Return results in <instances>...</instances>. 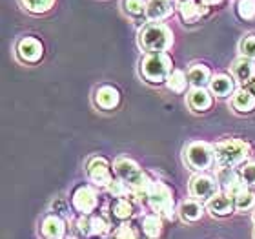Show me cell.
<instances>
[{
    "mask_svg": "<svg viewBox=\"0 0 255 239\" xmlns=\"http://www.w3.org/2000/svg\"><path fill=\"white\" fill-rule=\"evenodd\" d=\"M113 170H115L119 179L124 181V183L131 188L133 194H135L138 199H144V197H146L153 179H149L148 174H146L135 161L128 159V157H119V159H115V163H113Z\"/></svg>",
    "mask_w": 255,
    "mask_h": 239,
    "instance_id": "6da1fadb",
    "label": "cell"
},
{
    "mask_svg": "<svg viewBox=\"0 0 255 239\" xmlns=\"http://www.w3.org/2000/svg\"><path fill=\"white\" fill-rule=\"evenodd\" d=\"M138 42L146 53H166L173 46V33L162 22H149L138 33Z\"/></svg>",
    "mask_w": 255,
    "mask_h": 239,
    "instance_id": "7a4b0ae2",
    "label": "cell"
},
{
    "mask_svg": "<svg viewBox=\"0 0 255 239\" xmlns=\"http://www.w3.org/2000/svg\"><path fill=\"white\" fill-rule=\"evenodd\" d=\"M215 163L217 166H235L245 165V161L250 155V144L243 141V139H224L219 141L215 146Z\"/></svg>",
    "mask_w": 255,
    "mask_h": 239,
    "instance_id": "3957f363",
    "label": "cell"
},
{
    "mask_svg": "<svg viewBox=\"0 0 255 239\" xmlns=\"http://www.w3.org/2000/svg\"><path fill=\"white\" fill-rule=\"evenodd\" d=\"M149 210L162 219H173L175 216V201H173V192L160 181H153L149 186L148 194L144 197Z\"/></svg>",
    "mask_w": 255,
    "mask_h": 239,
    "instance_id": "277c9868",
    "label": "cell"
},
{
    "mask_svg": "<svg viewBox=\"0 0 255 239\" xmlns=\"http://www.w3.org/2000/svg\"><path fill=\"white\" fill-rule=\"evenodd\" d=\"M173 62L168 53H146L140 62V73L151 84H162L168 80Z\"/></svg>",
    "mask_w": 255,
    "mask_h": 239,
    "instance_id": "5b68a950",
    "label": "cell"
},
{
    "mask_svg": "<svg viewBox=\"0 0 255 239\" xmlns=\"http://www.w3.org/2000/svg\"><path fill=\"white\" fill-rule=\"evenodd\" d=\"M184 161L191 170L204 172L208 168H212V165L215 163V150L212 144L195 141V143L188 144L184 150Z\"/></svg>",
    "mask_w": 255,
    "mask_h": 239,
    "instance_id": "8992f818",
    "label": "cell"
},
{
    "mask_svg": "<svg viewBox=\"0 0 255 239\" xmlns=\"http://www.w3.org/2000/svg\"><path fill=\"white\" fill-rule=\"evenodd\" d=\"M219 192H221V186H219L217 179L213 176H208V174L201 172L190 181V194L197 201L208 203L213 196H217Z\"/></svg>",
    "mask_w": 255,
    "mask_h": 239,
    "instance_id": "52a82bcc",
    "label": "cell"
},
{
    "mask_svg": "<svg viewBox=\"0 0 255 239\" xmlns=\"http://www.w3.org/2000/svg\"><path fill=\"white\" fill-rule=\"evenodd\" d=\"M71 207L80 216H93L99 207V194L93 186H79L71 196Z\"/></svg>",
    "mask_w": 255,
    "mask_h": 239,
    "instance_id": "ba28073f",
    "label": "cell"
},
{
    "mask_svg": "<svg viewBox=\"0 0 255 239\" xmlns=\"http://www.w3.org/2000/svg\"><path fill=\"white\" fill-rule=\"evenodd\" d=\"M88 179L99 188H108L113 183L112 166L104 157H95L88 165Z\"/></svg>",
    "mask_w": 255,
    "mask_h": 239,
    "instance_id": "9c48e42d",
    "label": "cell"
},
{
    "mask_svg": "<svg viewBox=\"0 0 255 239\" xmlns=\"http://www.w3.org/2000/svg\"><path fill=\"white\" fill-rule=\"evenodd\" d=\"M42 44L38 42L37 38H31V37H26L22 38L18 46H16V55H18V59L22 62H29V64H35L38 60L42 59Z\"/></svg>",
    "mask_w": 255,
    "mask_h": 239,
    "instance_id": "30bf717a",
    "label": "cell"
},
{
    "mask_svg": "<svg viewBox=\"0 0 255 239\" xmlns=\"http://www.w3.org/2000/svg\"><path fill=\"white\" fill-rule=\"evenodd\" d=\"M40 234L44 239H64L66 238V223L57 214H49L40 223Z\"/></svg>",
    "mask_w": 255,
    "mask_h": 239,
    "instance_id": "8fae6325",
    "label": "cell"
},
{
    "mask_svg": "<svg viewBox=\"0 0 255 239\" xmlns=\"http://www.w3.org/2000/svg\"><path fill=\"white\" fill-rule=\"evenodd\" d=\"M173 15V0H149L146 7V18L151 22L166 20Z\"/></svg>",
    "mask_w": 255,
    "mask_h": 239,
    "instance_id": "7c38bea8",
    "label": "cell"
},
{
    "mask_svg": "<svg viewBox=\"0 0 255 239\" xmlns=\"http://www.w3.org/2000/svg\"><path fill=\"white\" fill-rule=\"evenodd\" d=\"M206 210L212 216H215V218H226V216H230V214L234 212L235 207H234V201L224 192H219L217 196H213L206 203Z\"/></svg>",
    "mask_w": 255,
    "mask_h": 239,
    "instance_id": "4fadbf2b",
    "label": "cell"
},
{
    "mask_svg": "<svg viewBox=\"0 0 255 239\" xmlns=\"http://www.w3.org/2000/svg\"><path fill=\"white\" fill-rule=\"evenodd\" d=\"M232 75L241 84H250L255 79V60L245 59V57L237 59L232 66Z\"/></svg>",
    "mask_w": 255,
    "mask_h": 239,
    "instance_id": "5bb4252c",
    "label": "cell"
},
{
    "mask_svg": "<svg viewBox=\"0 0 255 239\" xmlns=\"http://www.w3.org/2000/svg\"><path fill=\"white\" fill-rule=\"evenodd\" d=\"M177 7H179V13H181L182 20L190 22V24L199 20L201 16H204L208 13V7L202 4L201 0H184V2H179Z\"/></svg>",
    "mask_w": 255,
    "mask_h": 239,
    "instance_id": "9a60e30c",
    "label": "cell"
},
{
    "mask_svg": "<svg viewBox=\"0 0 255 239\" xmlns=\"http://www.w3.org/2000/svg\"><path fill=\"white\" fill-rule=\"evenodd\" d=\"M235 80L230 77V75H215V77H212V80H210V93L215 97H221V99H224V97H230L235 93Z\"/></svg>",
    "mask_w": 255,
    "mask_h": 239,
    "instance_id": "2e32d148",
    "label": "cell"
},
{
    "mask_svg": "<svg viewBox=\"0 0 255 239\" xmlns=\"http://www.w3.org/2000/svg\"><path fill=\"white\" fill-rule=\"evenodd\" d=\"M95 102L97 106L102 108V110H113V108L119 106L121 102V93H119L117 88L113 86H101L99 90L95 91Z\"/></svg>",
    "mask_w": 255,
    "mask_h": 239,
    "instance_id": "e0dca14e",
    "label": "cell"
},
{
    "mask_svg": "<svg viewBox=\"0 0 255 239\" xmlns=\"http://www.w3.org/2000/svg\"><path fill=\"white\" fill-rule=\"evenodd\" d=\"M188 106L193 112H206L212 106V93L206 88H191L188 91Z\"/></svg>",
    "mask_w": 255,
    "mask_h": 239,
    "instance_id": "ac0fdd59",
    "label": "cell"
},
{
    "mask_svg": "<svg viewBox=\"0 0 255 239\" xmlns=\"http://www.w3.org/2000/svg\"><path fill=\"white\" fill-rule=\"evenodd\" d=\"M177 212L181 214L182 221H186V223H195L199 219L204 216V205L201 201H197V199H186V201H182L179 205V210Z\"/></svg>",
    "mask_w": 255,
    "mask_h": 239,
    "instance_id": "d6986e66",
    "label": "cell"
},
{
    "mask_svg": "<svg viewBox=\"0 0 255 239\" xmlns=\"http://www.w3.org/2000/svg\"><path fill=\"white\" fill-rule=\"evenodd\" d=\"M232 106L235 112L250 113L255 110V95L250 90H237L232 95Z\"/></svg>",
    "mask_w": 255,
    "mask_h": 239,
    "instance_id": "ffe728a7",
    "label": "cell"
},
{
    "mask_svg": "<svg viewBox=\"0 0 255 239\" xmlns=\"http://www.w3.org/2000/svg\"><path fill=\"white\" fill-rule=\"evenodd\" d=\"M188 82H190L191 88H204V86H210V80H212V73L210 69L204 66V64H193L190 69H188Z\"/></svg>",
    "mask_w": 255,
    "mask_h": 239,
    "instance_id": "44dd1931",
    "label": "cell"
},
{
    "mask_svg": "<svg viewBox=\"0 0 255 239\" xmlns=\"http://www.w3.org/2000/svg\"><path fill=\"white\" fill-rule=\"evenodd\" d=\"M133 212H135V203L129 201V199H115V201L112 203V208H110L112 218L117 219L119 223L129 221Z\"/></svg>",
    "mask_w": 255,
    "mask_h": 239,
    "instance_id": "7402d4cb",
    "label": "cell"
},
{
    "mask_svg": "<svg viewBox=\"0 0 255 239\" xmlns=\"http://www.w3.org/2000/svg\"><path fill=\"white\" fill-rule=\"evenodd\" d=\"M142 232L148 239H157L162 234V218L157 214H146L142 219Z\"/></svg>",
    "mask_w": 255,
    "mask_h": 239,
    "instance_id": "603a6c76",
    "label": "cell"
},
{
    "mask_svg": "<svg viewBox=\"0 0 255 239\" xmlns=\"http://www.w3.org/2000/svg\"><path fill=\"white\" fill-rule=\"evenodd\" d=\"M166 86H168V90H171L173 93H184L186 88L190 86L188 82V75L182 71V69H173L166 80Z\"/></svg>",
    "mask_w": 255,
    "mask_h": 239,
    "instance_id": "cb8c5ba5",
    "label": "cell"
},
{
    "mask_svg": "<svg viewBox=\"0 0 255 239\" xmlns=\"http://www.w3.org/2000/svg\"><path fill=\"white\" fill-rule=\"evenodd\" d=\"M108 192H110L115 199H129V201H133V203L138 201V197L133 194L131 188H129L124 181L119 179V177H117V179H113L112 185L108 186Z\"/></svg>",
    "mask_w": 255,
    "mask_h": 239,
    "instance_id": "d4e9b609",
    "label": "cell"
},
{
    "mask_svg": "<svg viewBox=\"0 0 255 239\" xmlns=\"http://www.w3.org/2000/svg\"><path fill=\"white\" fill-rule=\"evenodd\" d=\"M91 221V238H106L112 232V223L106 216H90Z\"/></svg>",
    "mask_w": 255,
    "mask_h": 239,
    "instance_id": "484cf974",
    "label": "cell"
},
{
    "mask_svg": "<svg viewBox=\"0 0 255 239\" xmlns=\"http://www.w3.org/2000/svg\"><path fill=\"white\" fill-rule=\"evenodd\" d=\"M234 207L237 212H248L255 207V194L246 188L245 192H241L239 196L234 199Z\"/></svg>",
    "mask_w": 255,
    "mask_h": 239,
    "instance_id": "4316f807",
    "label": "cell"
},
{
    "mask_svg": "<svg viewBox=\"0 0 255 239\" xmlns=\"http://www.w3.org/2000/svg\"><path fill=\"white\" fill-rule=\"evenodd\" d=\"M20 2L29 13H37V15L49 11L55 4V0H20Z\"/></svg>",
    "mask_w": 255,
    "mask_h": 239,
    "instance_id": "83f0119b",
    "label": "cell"
},
{
    "mask_svg": "<svg viewBox=\"0 0 255 239\" xmlns=\"http://www.w3.org/2000/svg\"><path fill=\"white\" fill-rule=\"evenodd\" d=\"M112 239H138V230L131 223H121L113 230Z\"/></svg>",
    "mask_w": 255,
    "mask_h": 239,
    "instance_id": "f1b7e54d",
    "label": "cell"
},
{
    "mask_svg": "<svg viewBox=\"0 0 255 239\" xmlns=\"http://www.w3.org/2000/svg\"><path fill=\"white\" fill-rule=\"evenodd\" d=\"M237 13L243 20H255V0H239L237 2Z\"/></svg>",
    "mask_w": 255,
    "mask_h": 239,
    "instance_id": "f546056e",
    "label": "cell"
},
{
    "mask_svg": "<svg viewBox=\"0 0 255 239\" xmlns=\"http://www.w3.org/2000/svg\"><path fill=\"white\" fill-rule=\"evenodd\" d=\"M239 51H241V57L255 60V35H248V37H245L241 40Z\"/></svg>",
    "mask_w": 255,
    "mask_h": 239,
    "instance_id": "4dcf8cb0",
    "label": "cell"
},
{
    "mask_svg": "<svg viewBox=\"0 0 255 239\" xmlns=\"http://www.w3.org/2000/svg\"><path fill=\"white\" fill-rule=\"evenodd\" d=\"M146 7H148L146 0H124V9L133 16L146 15Z\"/></svg>",
    "mask_w": 255,
    "mask_h": 239,
    "instance_id": "1f68e13d",
    "label": "cell"
},
{
    "mask_svg": "<svg viewBox=\"0 0 255 239\" xmlns=\"http://www.w3.org/2000/svg\"><path fill=\"white\" fill-rule=\"evenodd\" d=\"M75 230L80 238H91V221L90 216H79L75 219Z\"/></svg>",
    "mask_w": 255,
    "mask_h": 239,
    "instance_id": "d6a6232c",
    "label": "cell"
},
{
    "mask_svg": "<svg viewBox=\"0 0 255 239\" xmlns=\"http://www.w3.org/2000/svg\"><path fill=\"white\" fill-rule=\"evenodd\" d=\"M237 172H239L241 179L245 181L246 185L255 186V163H245V165H241Z\"/></svg>",
    "mask_w": 255,
    "mask_h": 239,
    "instance_id": "836d02e7",
    "label": "cell"
},
{
    "mask_svg": "<svg viewBox=\"0 0 255 239\" xmlns=\"http://www.w3.org/2000/svg\"><path fill=\"white\" fill-rule=\"evenodd\" d=\"M201 2L206 5V7H210V5H219L221 2H223V0H201Z\"/></svg>",
    "mask_w": 255,
    "mask_h": 239,
    "instance_id": "e575fe53",
    "label": "cell"
},
{
    "mask_svg": "<svg viewBox=\"0 0 255 239\" xmlns=\"http://www.w3.org/2000/svg\"><path fill=\"white\" fill-rule=\"evenodd\" d=\"M250 91H252V93H254V95H255V79L250 82Z\"/></svg>",
    "mask_w": 255,
    "mask_h": 239,
    "instance_id": "d590c367",
    "label": "cell"
},
{
    "mask_svg": "<svg viewBox=\"0 0 255 239\" xmlns=\"http://www.w3.org/2000/svg\"><path fill=\"white\" fill-rule=\"evenodd\" d=\"M252 219H254V225H255V212H254V216H252Z\"/></svg>",
    "mask_w": 255,
    "mask_h": 239,
    "instance_id": "8d00e7d4",
    "label": "cell"
},
{
    "mask_svg": "<svg viewBox=\"0 0 255 239\" xmlns=\"http://www.w3.org/2000/svg\"><path fill=\"white\" fill-rule=\"evenodd\" d=\"M177 2H184V0H177Z\"/></svg>",
    "mask_w": 255,
    "mask_h": 239,
    "instance_id": "74e56055",
    "label": "cell"
}]
</instances>
